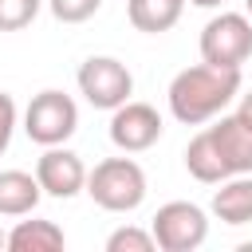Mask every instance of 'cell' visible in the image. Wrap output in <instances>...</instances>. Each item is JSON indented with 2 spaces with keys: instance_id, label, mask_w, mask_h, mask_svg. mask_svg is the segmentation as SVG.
Instances as JSON below:
<instances>
[{
  "instance_id": "cell-1",
  "label": "cell",
  "mask_w": 252,
  "mask_h": 252,
  "mask_svg": "<svg viewBox=\"0 0 252 252\" xmlns=\"http://www.w3.org/2000/svg\"><path fill=\"white\" fill-rule=\"evenodd\" d=\"M240 94V67H213V63H193L185 71L173 75L165 98H169V114L185 126H205L217 114H224V106Z\"/></svg>"
},
{
  "instance_id": "cell-2",
  "label": "cell",
  "mask_w": 252,
  "mask_h": 252,
  "mask_svg": "<svg viewBox=\"0 0 252 252\" xmlns=\"http://www.w3.org/2000/svg\"><path fill=\"white\" fill-rule=\"evenodd\" d=\"M87 193L106 213H134L146 201V173L134 158H102L87 169Z\"/></svg>"
},
{
  "instance_id": "cell-3",
  "label": "cell",
  "mask_w": 252,
  "mask_h": 252,
  "mask_svg": "<svg viewBox=\"0 0 252 252\" xmlns=\"http://www.w3.org/2000/svg\"><path fill=\"white\" fill-rule=\"evenodd\" d=\"M79 130V106L63 91H39L32 94L24 110V134L35 146H63Z\"/></svg>"
},
{
  "instance_id": "cell-4",
  "label": "cell",
  "mask_w": 252,
  "mask_h": 252,
  "mask_svg": "<svg viewBox=\"0 0 252 252\" xmlns=\"http://www.w3.org/2000/svg\"><path fill=\"white\" fill-rule=\"evenodd\" d=\"M150 232L161 252H197L209 240V217L193 201H165L154 213Z\"/></svg>"
},
{
  "instance_id": "cell-5",
  "label": "cell",
  "mask_w": 252,
  "mask_h": 252,
  "mask_svg": "<svg viewBox=\"0 0 252 252\" xmlns=\"http://www.w3.org/2000/svg\"><path fill=\"white\" fill-rule=\"evenodd\" d=\"M201 59L213 67H244L252 59V20L244 12H220L201 28Z\"/></svg>"
},
{
  "instance_id": "cell-6",
  "label": "cell",
  "mask_w": 252,
  "mask_h": 252,
  "mask_svg": "<svg viewBox=\"0 0 252 252\" xmlns=\"http://www.w3.org/2000/svg\"><path fill=\"white\" fill-rule=\"evenodd\" d=\"M75 83H79V94L94 110H114V106H122L134 94V75L114 55H91V59H83Z\"/></svg>"
},
{
  "instance_id": "cell-7",
  "label": "cell",
  "mask_w": 252,
  "mask_h": 252,
  "mask_svg": "<svg viewBox=\"0 0 252 252\" xmlns=\"http://www.w3.org/2000/svg\"><path fill=\"white\" fill-rule=\"evenodd\" d=\"M161 114L150 106V102H122L110 110V142L122 150V154H142L150 150L158 138H161Z\"/></svg>"
},
{
  "instance_id": "cell-8",
  "label": "cell",
  "mask_w": 252,
  "mask_h": 252,
  "mask_svg": "<svg viewBox=\"0 0 252 252\" xmlns=\"http://www.w3.org/2000/svg\"><path fill=\"white\" fill-rule=\"evenodd\" d=\"M35 181L47 197H59V201H71L75 193L87 189V165L75 150L67 146H43L39 161H35Z\"/></svg>"
},
{
  "instance_id": "cell-9",
  "label": "cell",
  "mask_w": 252,
  "mask_h": 252,
  "mask_svg": "<svg viewBox=\"0 0 252 252\" xmlns=\"http://www.w3.org/2000/svg\"><path fill=\"white\" fill-rule=\"evenodd\" d=\"M209 130V142L224 165V173H252V126L240 114H220Z\"/></svg>"
},
{
  "instance_id": "cell-10",
  "label": "cell",
  "mask_w": 252,
  "mask_h": 252,
  "mask_svg": "<svg viewBox=\"0 0 252 252\" xmlns=\"http://www.w3.org/2000/svg\"><path fill=\"white\" fill-rule=\"evenodd\" d=\"M220 189L213 193V217L224 224H248L252 220V177L248 173H232L224 181H217Z\"/></svg>"
},
{
  "instance_id": "cell-11",
  "label": "cell",
  "mask_w": 252,
  "mask_h": 252,
  "mask_svg": "<svg viewBox=\"0 0 252 252\" xmlns=\"http://www.w3.org/2000/svg\"><path fill=\"white\" fill-rule=\"evenodd\" d=\"M43 189L35 181V173L24 169H0V217H28L35 213Z\"/></svg>"
},
{
  "instance_id": "cell-12",
  "label": "cell",
  "mask_w": 252,
  "mask_h": 252,
  "mask_svg": "<svg viewBox=\"0 0 252 252\" xmlns=\"http://www.w3.org/2000/svg\"><path fill=\"white\" fill-rule=\"evenodd\" d=\"M185 12V0H126V20L146 32V35H161L169 32Z\"/></svg>"
},
{
  "instance_id": "cell-13",
  "label": "cell",
  "mask_w": 252,
  "mask_h": 252,
  "mask_svg": "<svg viewBox=\"0 0 252 252\" xmlns=\"http://www.w3.org/2000/svg\"><path fill=\"white\" fill-rule=\"evenodd\" d=\"M67 236L55 220H20L4 240L8 252H59Z\"/></svg>"
},
{
  "instance_id": "cell-14",
  "label": "cell",
  "mask_w": 252,
  "mask_h": 252,
  "mask_svg": "<svg viewBox=\"0 0 252 252\" xmlns=\"http://www.w3.org/2000/svg\"><path fill=\"white\" fill-rule=\"evenodd\" d=\"M185 169L201 185H217V181L228 177L224 165H220V158H217V150H213V142H209V130H201V134L189 138V146H185Z\"/></svg>"
},
{
  "instance_id": "cell-15",
  "label": "cell",
  "mask_w": 252,
  "mask_h": 252,
  "mask_svg": "<svg viewBox=\"0 0 252 252\" xmlns=\"http://www.w3.org/2000/svg\"><path fill=\"white\" fill-rule=\"evenodd\" d=\"M43 0H0V32H24L39 16Z\"/></svg>"
},
{
  "instance_id": "cell-16",
  "label": "cell",
  "mask_w": 252,
  "mask_h": 252,
  "mask_svg": "<svg viewBox=\"0 0 252 252\" xmlns=\"http://www.w3.org/2000/svg\"><path fill=\"white\" fill-rule=\"evenodd\" d=\"M154 248H158L154 232H146V228H134V224H126V228H114V232L106 236V252H154Z\"/></svg>"
},
{
  "instance_id": "cell-17",
  "label": "cell",
  "mask_w": 252,
  "mask_h": 252,
  "mask_svg": "<svg viewBox=\"0 0 252 252\" xmlns=\"http://www.w3.org/2000/svg\"><path fill=\"white\" fill-rule=\"evenodd\" d=\"M47 8L59 24H87L102 8V0H47Z\"/></svg>"
},
{
  "instance_id": "cell-18",
  "label": "cell",
  "mask_w": 252,
  "mask_h": 252,
  "mask_svg": "<svg viewBox=\"0 0 252 252\" xmlns=\"http://www.w3.org/2000/svg\"><path fill=\"white\" fill-rule=\"evenodd\" d=\"M16 118H20V114H16V98L0 91V154L12 146V134H16Z\"/></svg>"
},
{
  "instance_id": "cell-19",
  "label": "cell",
  "mask_w": 252,
  "mask_h": 252,
  "mask_svg": "<svg viewBox=\"0 0 252 252\" xmlns=\"http://www.w3.org/2000/svg\"><path fill=\"white\" fill-rule=\"evenodd\" d=\"M236 114H240V118L252 126V91H248V94H240V110H236Z\"/></svg>"
},
{
  "instance_id": "cell-20",
  "label": "cell",
  "mask_w": 252,
  "mask_h": 252,
  "mask_svg": "<svg viewBox=\"0 0 252 252\" xmlns=\"http://www.w3.org/2000/svg\"><path fill=\"white\" fill-rule=\"evenodd\" d=\"M185 4H197V8H220L224 0H185Z\"/></svg>"
},
{
  "instance_id": "cell-21",
  "label": "cell",
  "mask_w": 252,
  "mask_h": 252,
  "mask_svg": "<svg viewBox=\"0 0 252 252\" xmlns=\"http://www.w3.org/2000/svg\"><path fill=\"white\" fill-rule=\"evenodd\" d=\"M244 8H248V12H244V16H248V20H252V0H244Z\"/></svg>"
},
{
  "instance_id": "cell-22",
  "label": "cell",
  "mask_w": 252,
  "mask_h": 252,
  "mask_svg": "<svg viewBox=\"0 0 252 252\" xmlns=\"http://www.w3.org/2000/svg\"><path fill=\"white\" fill-rule=\"evenodd\" d=\"M4 240H8V232H4V228H0V248H4Z\"/></svg>"
}]
</instances>
